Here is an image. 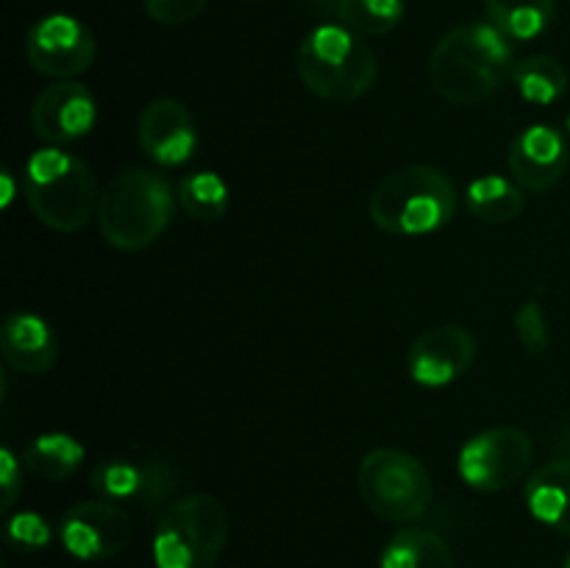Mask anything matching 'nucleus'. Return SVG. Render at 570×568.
<instances>
[{
	"mask_svg": "<svg viewBox=\"0 0 570 568\" xmlns=\"http://www.w3.org/2000/svg\"><path fill=\"white\" fill-rule=\"evenodd\" d=\"M512 39L490 20L451 28L429 59L434 92L454 106L482 104L512 76Z\"/></svg>",
	"mask_w": 570,
	"mask_h": 568,
	"instance_id": "obj_1",
	"label": "nucleus"
},
{
	"mask_svg": "<svg viewBox=\"0 0 570 568\" xmlns=\"http://www.w3.org/2000/svg\"><path fill=\"white\" fill-rule=\"evenodd\" d=\"M460 209V193L443 170L432 165H406L393 170L373 189V226L399 237H421L449 226Z\"/></svg>",
	"mask_w": 570,
	"mask_h": 568,
	"instance_id": "obj_2",
	"label": "nucleus"
},
{
	"mask_svg": "<svg viewBox=\"0 0 570 568\" xmlns=\"http://www.w3.org/2000/svg\"><path fill=\"white\" fill-rule=\"evenodd\" d=\"M295 67L317 98L328 104H354L365 98L379 78V59L360 33L345 26H317L295 53Z\"/></svg>",
	"mask_w": 570,
	"mask_h": 568,
	"instance_id": "obj_3",
	"label": "nucleus"
},
{
	"mask_svg": "<svg viewBox=\"0 0 570 568\" xmlns=\"http://www.w3.org/2000/svg\"><path fill=\"white\" fill-rule=\"evenodd\" d=\"M22 193L37 221L61 234L81 232L100 204L98 184L87 161L56 145L28 159Z\"/></svg>",
	"mask_w": 570,
	"mask_h": 568,
	"instance_id": "obj_4",
	"label": "nucleus"
},
{
	"mask_svg": "<svg viewBox=\"0 0 570 568\" xmlns=\"http://www.w3.org/2000/svg\"><path fill=\"white\" fill-rule=\"evenodd\" d=\"M176 209L173 187L156 173L134 167L106 184L98 204V226L109 245L142 251L161 237Z\"/></svg>",
	"mask_w": 570,
	"mask_h": 568,
	"instance_id": "obj_5",
	"label": "nucleus"
},
{
	"mask_svg": "<svg viewBox=\"0 0 570 568\" xmlns=\"http://www.w3.org/2000/svg\"><path fill=\"white\" fill-rule=\"evenodd\" d=\"M228 538V512L212 493L173 501L154 532L156 568H212Z\"/></svg>",
	"mask_w": 570,
	"mask_h": 568,
	"instance_id": "obj_6",
	"label": "nucleus"
},
{
	"mask_svg": "<svg viewBox=\"0 0 570 568\" xmlns=\"http://www.w3.org/2000/svg\"><path fill=\"white\" fill-rule=\"evenodd\" d=\"M356 484L367 510L382 521H415L432 505V477L410 451L373 449L362 457Z\"/></svg>",
	"mask_w": 570,
	"mask_h": 568,
	"instance_id": "obj_7",
	"label": "nucleus"
},
{
	"mask_svg": "<svg viewBox=\"0 0 570 568\" xmlns=\"http://www.w3.org/2000/svg\"><path fill=\"white\" fill-rule=\"evenodd\" d=\"M534 457V443L523 429L495 427L473 434L456 457L462 482L473 490L499 493L521 482Z\"/></svg>",
	"mask_w": 570,
	"mask_h": 568,
	"instance_id": "obj_8",
	"label": "nucleus"
},
{
	"mask_svg": "<svg viewBox=\"0 0 570 568\" xmlns=\"http://www.w3.org/2000/svg\"><path fill=\"white\" fill-rule=\"evenodd\" d=\"M59 538L76 560H109L131 543L134 518L111 501H78L61 516Z\"/></svg>",
	"mask_w": 570,
	"mask_h": 568,
	"instance_id": "obj_9",
	"label": "nucleus"
},
{
	"mask_svg": "<svg viewBox=\"0 0 570 568\" xmlns=\"http://www.w3.org/2000/svg\"><path fill=\"white\" fill-rule=\"evenodd\" d=\"M95 37L70 14H48L31 26L26 37L28 65L48 78H76L95 65Z\"/></svg>",
	"mask_w": 570,
	"mask_h": 568,
	"instance_id": "obj_10",
	"label": "nucleus"
},
{
	"mask_svg": "<svg viewBox=\"0 0 570 568\" xmlns=\"http://www.w3.org/2000/svg\"><path fill=\"white\" fill-rule=\"evenodd\" d=\"M473 356H476L473 334L456 323H443L412 340L406 365L412 379L423 388H445L473 365Z\"/></svg>",
	"mask_w": 570,
	"mask_h": 568,
	"instance_id": "obj_11",
	"label": "nucleus"
},
{
	"mask_svg": "<svg viewBox=\"0 0 570 568\" xmlns=\"http://www.w3.org/2000/svg\"><path fill=\"white\" fill-rule=\"evenodd\" d=\"M98 106L83 84L56 81L37 95L31 106V126L39 139L50 145H67L92 131Z\"/></svg>",
	"mask_w": 570,
	"mask_h": 568,
	"instance_id": "obj_12",
	"label": "nucleus"
},
{
	"mask_svg": "<svg viewBox=\"0 0 570 568\" xmlns=\"http://www.w3.org/2000/svg\"><path fill=\"white\" fill-rule=\"evenodd\" d=\"M137 139L145 156L161 167L184 165L198 148L193 115L176 98H156L139 111Z\"/></svg>",
	"mask_w": 570,
	"mask_h": 568,
	"instance_id": "obj_13",
	"label": "nucleus"
},
{
	"mask_svg": "<svg viewBox=\"0 0 570 568\" xmlns=\"http://www.w3.org/2000/svg\"><path fill=\"white\" fill-rule=\"evenodd\" d=\"M568 161L566 137L546 123L523 128L512 139L510 156H507L512 182L529 193H549L551 187H557L566 176Z\"/></svg>",
	"mask_w": 570,
	"mask_h": 568,
	"instance_id": "obj_14",
	"label": "nucleus"
},
{
	"mask_svg": "<svg viewBox=\"0 0 570 568\" xmlns=\"http://www.w3.org/2000/svg\"><path fill=\"white\" fill-rule=\"evenodd\" d=\"M176 488V473L165 462L137 466L128 460H106L92 468V490L111 505L139 501L145 507L161 505Z\"/></svg>",
	"mask_w": 570,
	"mask_h": 568,
	"instance_id": "obj_15",
	"label": "nucleus"
},
{
	"mask_svg": "<svg viewBox=\"0 0 570 568\" xmlns=\"http://www.w3.org/2000/svg\"><path fill=\"white\" fill-rule=\"evenodd\" d=\"M0 354L14 371L37 376L53 368L59 343L42 317L33 312H14L0 329Z\"/></svg>",
	"mask_w": 570,
	"mask_h": 568,
	"instance_id": "obj_16",
	"label": "nucleus"
},
{
	"mask_svg": "<svg viewBox=\"0 0 570 568\" xmlns=\"http://www.w3.org/2000/svg\"><path fill=\"white\" fill-rule=\"evenodd\" d=\"M523 499L540 523L570 535V457L534 468L523 488Z\"/></svg>",
	"mask_w": 570,
	"mask_h": 568,
	"instance_id": "obj_17",
	"label": "nucleus"
},
{
	"mask_svg": "<svg viewBox=\"0 0 570 568\" xmlns=\"http://www.w3.org/2000/svg\"><path fill=\"white\" fill-rule=\"evenodd\" d=\"M379 568H456L451 546L432 529H401L384 546Z\"/></svg>",
	"mask_w": 570,
	"mask_h": 568,
	"instance_id": "obj_18",
	"label": "nucleus"
},
{
	"mask_svg": "<svg viewBox=\"0 0 570 568\" xmlns=\"http://www.w3.org/2000/svg\"><path fill=\"white\" fill-rule=\"evenodd\" d=\"M87 449L76 438L65 432H48L33 438L22 449L20 462L45 482H61L81 468Z\"/></svg>",
	"mask_w": 570,
	"mask_h": 568,
	"instance_id": "obj_19",
	"label": "nucleus"
},
{
	"mask_svg": "<svg viewBox=\"0 0 570 568\" xmlns=\"http://www.w3.org/2000/svg\"><path fill=\"white\" fill-rule=\"evenodd\" d=\"M484 11L499 31L527 42L549 31L557 17V0H484Z\"/></svg>",
	"mask_w": 570,
	"mask_h": 568,
	"instance_id": "obj_20",
	"label": "nucleus"
},
{
	"mask_svg": "<svg viewBox=\"0 0 570 568\" xmlns=\"http://www.w3.org/2000/svg\"><path fill=\"white\" fill-rule=\"evenodd\" d=\"M465 200L468 212L484 223L515 221V217H521L523 204H527L521 187L504 176H482L471 182Z\"/></svg>",
	"mask_w": 570,
	"mask_h": 568,
	"instance_id": "obj_21",
	"label": "nucleus"
},
{
	"mask_svg": "<svg viewBox=\"0 0 570 568\" xmlns=\"http://www.w3.org/2000/svg\"><path fill=\"white\" fill-rule=\"evenodd\" d=\"M512 84L523 95V100L549 106L568 92V72L554 56H529V59L515 61Z\"/></svg>",
	"mask_w": 570,
	"mask_h": 568,
	"instance_id": "obj_22",
	"label": "nucleus"
},
{
	"mask_svg": "<svg viewBox=\"0 0 570 568\" xmlns=\"http://www.w3.org/2000/svg\"><path fill=\"white\" fill-rule=\"evenodd\" d=\"M340 26L360 37H382L404 20V0H337Z\"/></svg>",
	"mask_w": 570,
	"mask_h": 568,
	"instance_id": "obj_23",
	"label": "nucleus"
},
{
	"mask_svg": "<svg viewBox=\"0 0 570 568\" xmlns=\"http://www.w3.org/2000/svg\"><path fill=\"white\" fill-rule=\"evenodd\" d=\"M178 204L193 221L215 223L228 209V187L217 173H193V176L181 178V184H178Z\"/></svg>",
	"mask_w": 570,
	"mask_h": 568,
	"instance_id": "obj_24",
	"label": "nucleus"
},
{
	"mask_svg": "<svg viewBox=\"0 0 570 568\" xmlns=\"http://www.w3.org/2000/svg\"><path fill=\"white\" fill-rule=\"evenodd\" d=\"M515 334L529 354H543V351L549 349V321H546V312L538 301H527V304L515 312Z\"/></svg>",
	"mask_w": 570,
	"mask_h": 568,
	"instance_id": "obj_25",
	"label": "nucleus"
},
{
	"mask_svg": "<svg viewBox=\"0 0 570 568\" xmlns=\"http://www.w3.org/2000/svg\"><path fill=\"white\" fill-rule=\"evenodd\" d=\"M6 535L14 546L22 549H42L50 543V527L42 516L37 512H17L6 527Z\"/></svg>",
	"mask_w": 570,
	"mask_h": 568,
	"instance_id": "obj_26",
	"label": "nucleus"
},
{
	"mask_svg": "<svg viewBox=\"0 0 570 568\" xmlns=\"http://www.w3.org/2000/svg\"><path fill=\"white\" fill-rule=\"evenodd\" d=\"M209 0H145V11L150 20L161 26H181V22L195 20L206 9Z\"/></svg>",
	"mask_w": 570,
	"mask_h": 568,
	"instance_id": "obj_27",
	"label": "nucleus"
},
{
	"mask_svg": "<svg viewBox=\"0 0 570 568\" xmlns=\"http://www.w3.org/2000/svg\"><path fill=\"white\" fill-rule=\"evenodd\" d=\"M0 490H3V507L9 510L22 490V468L9 449L0 451Z\"/></svg>",
	"mask_w": 570,
	"mask_h": 568,
	"instance_id": "obj_28",
	"label": "nucleus"
},
{
	"mask_svg": "<svg viewBox=\"0 0 570 568\" xmlns=\"http://www.w3.org/2000/svg\"><path fill=\"white\" fill-rule=\"evenodd\" d=\"M566 568H570V555H568V560H566Z\"/></svg>",
	"mask_w": 570,
	"mask_h": 568,
	"instance_id": "obj_29",
	"label": "nucleus"
},
{
	"mask_svg": "<svg viewBox=\"0 0 570 568\" xmlns=\"http://www.w3.org/2000/svg\"><path fill=\"white\" fill-rule=\"evenodd\" d=\"M568 134H570V115H568Z\"/></svg>",
	"mask_w": 570,
	"mask_h": 568,
	"instance_id": "obj_30",
	"label": "nucleus"
}]
</instances>
